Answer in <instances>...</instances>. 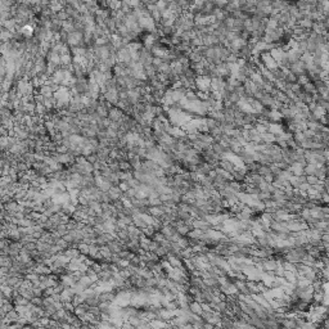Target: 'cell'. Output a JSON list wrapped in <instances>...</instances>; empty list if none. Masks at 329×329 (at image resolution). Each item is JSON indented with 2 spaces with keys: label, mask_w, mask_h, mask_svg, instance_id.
I'll return each mask as SVG.
<instances>
[{
  "label": "cell",
  "mask_w": 329,
  "mask_h": 329,
  "mask_svg": "<svg viewBox=\"0 0 329 329\" xmlns=\"http://www.w3.org/2000/svg\"><path fill=\"white\" fill-rule=\"evenodd\" d=\"M192 311H193V312H196L197 315H202V314H203V309H201V306H199L198 303L192 305Z\"/></svg>",
  "instance_id": "6da1fadb"
},
{
  "label": "cell",
  "mask_w": 329,
  "mask_h": 329,
  "mask_svg": "<svg viewBox=\"0 0 329 329\" xmlns=\"http://www.w3.org/2000/svg\"><path fill=\"white\" fill-rule=\"evenodd\" d=\"M321 328L323 329H329V316L328 315L325 316V319L321 321Z\"/></svg>",
  "instance_id": "7a4b0ae2"
}]
</instances>
